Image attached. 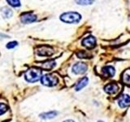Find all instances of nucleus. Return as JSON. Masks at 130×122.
<instances>
[{
	"mask_svg": "<svg viewBox=\"0 0 130 122\" xmlns=\"http://www.w3.org/2000/svg\"><path fill=\"white\" fill-rule=\"evenodd\" d=\"M119 85L116 83H110L104 87V90L106 93L110 94V95H113V94H116L119 91Z\"/></svg>",
	"mask_w": 130,
	"mask_h": 122,
	"instance_id": "obj_7",
	"label": "nucleus"
},
{
	"mask_svg": "<svg viewBox=\"0 0 130 122\" xmlns=\"http://www.w3.org/2000/svg\"><path fill=\"white\" fill-rule=\"evenodd\" d=\"M7 2L10 6L13 7H20V0H7Z\"/></svg>",
	"mask_w": 130,
	"mask_h": 122,
	"instance_id": "obj_16",
	"label": "nucleus"
},
{
	"mask_svg": "<svg viewBox=\"0 0 130 122\" xmlns=\"http://www.w3.org/2000/svg\"><path fill=\"white\" fill-rule=\"evenodd\" d=\"M37 52L40 56H50L54 53V51L52 48L49 47H42L37 51Z\"/></svg>",
	"mask_w": 130,
	"mask_h": 122,
	"instance_id": "obj_9",
	"label": "nucleus"
},
{
	"mask_svg": "<svg viewBox=\"0 0 130 122\" xmlns=\"http://www.w3.org/2000/svg\"><path fill=\"white\" fill-rule=\"evenodd\" d=\"M7 110H8V106L7 104L0 103V116L3 115L4 113H6Z\"/></svg>",
	"mask_w": 130,
	"mask_h": 122,
	"instance_id": "obj_17",
	"label": "nucleus"
},
{
	"mask_svg": "<svg viewBox=\"0 0 130 122\" xmlns=\"http://www.w3.org/2000/svg\"><path fill=\"white\" fill-rule=\"evenodd\" d=\"M20 20L24 24H31L37 20V16L32 12H24L20 16Z\"/></svg>",
	"mask_w": 130,
	"mask_h": 122,
	"instance_id": "obj_4",
	"label": "nucleus"
},
{
	"mask_svg": "<svg viewBox=\"0 0 130 122\" xmlns=\"http://www.w3.org/2000/svg\"><path fill=\"white\" fill-rule=\"evenodd\" d=\"M18 45V42H15V41H14V42H8L7 45H6V47L7 49H13L15 48L16 46Z\"/></svg>",
	"mask_w": 130,
	"mask_h": 122,
	"instance_id": "obj_18",
	"label": "nucleus"
},
{
	"mask_svg": "<svg viewBox=\"0 0 130 122\" xmlns=\"http://www.w3.org/2000/svg\"><path fill=\"white\" fill-rule=\"evenodd\" d=\"M88 78L87 77H83V78H81L78 82H77L76 85V87H75V89L76 91H79L81 89H83L85 85H87L88 83Z\"/></svg>",
	"mask_w": 130,
	"mask_h": 122,
	"instance_id": "obj_11",
	"label": "nucleus"
},
{
	"mask_svg": "<svg viewBox=\"0 0 130 122\" xmlns=\"http://www.w3.org/2000/svg\"><path fill=\"white\" fill-rule=\"evenodd\" d=\"M99 122H103V121H99Z\"/></svg>",
	"mask_w": 130,
	"mask_h": 122,
	"instance_id": "obj_21",
	"label": "nucleus"
},
{
	"mask_svg": "<svg viewBox=\"0 0 130 122\" xmlns=\"http://www.w3.org/2000/svg\"><path fill=\"white\" fill-rule=\"evenodd\" d=\"M57 114L58 112H55V111H53V112H46V113H42L40 115V117L42 118V119H52V118H54L57 116Z\"/></svg>",
	"mask_w": 130,
	"mask_h": 122,
	"instance_id": "obj_13",
	"label": "nucleus"
},
{
	"mask_svg": "<svg viewBox=\"0 0 130 122\" xmlns=\"http://www.w3.org/2000/svg\"><path fill=\"white\" fill-rule=\"evenodd\" d=\"M103 75L106 77H112L116 73V70L112 66H106L103 68Z\"/></svg>",
	"mask_w": 130,
	"mask_h": 122,
	"instance_id": "obj_10",
	"label": "nucleus"
},
{
	"mask_svg": "<svg viewBox=\"0 0 130 122\" xmlns=\"http://www.w3.org/2000/svg\"><path fill=\"white\" fill-rule=\"evenodd\" d=\"M81 44H82V46L88 49H92L93 47H95L96 46V39L94 37L89 36L84 38L82 40V42H81Z\"/></svg>",
	"mask_w": 130,
	"mask_h": 122,
	"instance_id": "obj_5",
	"label": "nucleus"
},
{
	"mask_svg": "<svg viewBox=\"0 0 130 122\" xmlns=\"http://www.w3.org/2000/svg\"><path fill=\"white\" fill-rule=\"evenodd\" d=\"M87 70V65L85 63H76L73 65L72 72L76 74H83Z\"/></svg>",
	"mask_w": 130,
	"mask_h": 122,
	"instance_id": "obj_6",
	"label": "nucleus"
},
{
	"mask_svg": "<svg viewBox=\"0 0 130 122\" xmlns=\"http://www.w3.org/2000/svg\"><path fill=\"white\" fill-rule=\"evenodd\" d=\"M63 122H75V121H73V120H65V121H63Z\"/></svg>",
	"mask_w": 130,
	"mask_h": 122,
	"instance_id": "obj_20",
	"label": "nucleus"
},
{
	"mask_svg": "<svg viewBox=\"0 0 130 122\" xmlns=\"http://www.w3.org/2000/svg\"><path fill=\"white\" fill-rule=\"evenodd\" d=\"M55 66V62L54 60H49L46 62L43 63L42 64V68L45 69H47V70H51Z\"/></svg>",
	"mask_w": 130,
	"mask_h": 122,
	"instance_id": "obj_14",
	"label": "nucleus"
},
{
	"mask_svg": "<svg viewBox=\"0 0 130 122\" xmlns=\"http://www.w3.org/2000/svg\"><path fill=\"white\" fill-rule=\"evenodd\" d=\"M41 82L43 85H46V86L49 87H52L55 86L57 84L59 83V79L57 78V77L50 75V74H46L42 77L41 78Z\"/></svg>",
	"mask_w": 130,
	"mask_h": 122,
	"instance_id": "obj_3",
	"label": "nucleus"
},
{
	"mask_svg": "<svg viewBox=\"0 0 130 122\" xmlns=\"http://www.w3.org/2000/svg\"><path fill=\"white\" fill-rule=\"evenodd\" d=\"M118 104L121 108L128 107L130 105V96L128 95H123L120 96L119 100H118Z\"/></svg>",
	"mask_w": 130,
	"mask_h": 122,
	"instance_id": "obj_8",
	"label": "nucleus"
},
{
	"mask_svg": "<svg viewBox=\"0 0 130 122\" xmlns=\"http://www.w3.org/2000/svg\"><path fill=\"white\" fill-rule=\"evenodd\" d=\"M76 3L79 5L86 6V5H91L93 3V0H75Z\"/></svg>",
	"mask_w": 130,
	"mask_h": 122,
	"instance_id": "obj_15",
	"label": "nucleus"
},
{
	"mask_svg": "<svg viewBox=\"0 0 130 122\" xmlns=\"http://www.w3.org/2000/svg\"><path fill=\"white\" fill-rule=\"evenodd\" d=\"M123 81L125 84L127 85H130V76L128 75V74H125L124 76V78H123Z\"/></svg>",
	"mask_w": 130,
	"mask_h": 122,
	"instance_id": "obj_19",
	"label": "nucleus"
},
{
	"mask_svg": "<svg viewBox=\"0 0 130 122\" xmlns=\"http://www.w3.org/2000/svg\"><path fill=\"white\" fill-rule=\"evenodd\" d=\"M0 11H1L2 16L4 18H11V16H13V12H12V11L10 9V8H8L7 7H2Z\"/></svg>",
	"mask_w": 130,
	"mask_h": 122,
	"instance_id": "obj_12",
	"label": "nucleus"
},
{
	"mask_svg": "<svg viewBox=\"0 0 130 122\" xmlns=\"http://www.w3.org/2000/svg\"><path fill=\"white\" fill-rule=\"evenodd\" d=\"M24 78L28 81V82L34 83L36 81H39L42 78V70L39 68H32L28 69L26 72L24 73Z\"/></svg>",
	"mask_w": 130,
	"mask_h": 122,
	"instance_id": "obj_1",
	"label": "nucleus"
},
{
	"mask_svg": "<svg viewBox=\"0 0 130 122\" xmlns=\"http://www.w3.org/2000/svg\"><path fill=\"white\" fill-rule=\"evenodd\" d=\"M80 19L81 16L75 11L65 12V13L60 16V20L68 24H76L80 21Z\"/></svg>",
	"mask_w": 130,
	"mask_h": 122,
	"instance_id": "obj_2",
	"label": "nucleus"
}]
</instances>
